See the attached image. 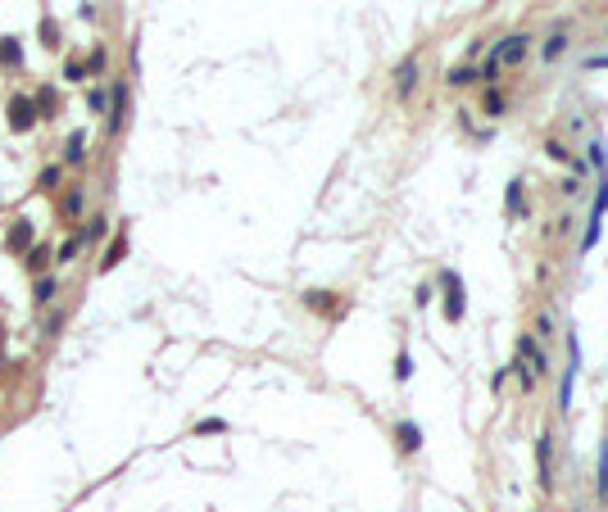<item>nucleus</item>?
<instances>
[{
  "instance_id": "1",
  "label": "nucleus",
  "mask_w": 608,
  "mask_h": 512,
  "mask_svg": "<svg viewBox=\"0 0 608 512\" xmlns=\"http://www.w3.org/2000/svg\"><path fill=\"white\" fill-rule=\"evenodd\" d=\"M463 277H458V272H445V318L450 322H458L463 318Z\"/></svg>"
},
{
  "instance_id": "2",
  "label": "nucleus",
  "mask_w": 608,
  "mask_h": 512,
  "mask_svg": "<svg viewBox=\"0 0 608 512\" xmlns=\"http://www.w3.org/2000/svg\"><path fill=\"white\" fill-rule=\"evenodd\" d=\"M577 372H581V340L572 335V340H567V372H563V408H572V385H577Z\"/></svg>"
},
{
  "instance_id": "3",
  "label": "nucleus",
  "mask_w": 608,
  "mask_h": 512,
  "mask_svg": "<svg viewBox=\"0 0 608 512\" xmlns=\"http://www.w3.org/2000/svg\"><path fill=\"white\" fill-rule=\"evenodd\" d=\"M32 122H36V105H32L28 95H14V100H9V127H14V132H28Z\"/></svg>"
},
{
  "instance_id": "4",
  "label": "nucleus",
  "mask_w": 608,
  "mask_h": 512,
  "mask_svg": "<svg viewBox=\"0 0 608 512\" xmlns=\"http://www.w3.org/2000/svg\"><path fill=\"white\" fill-rule=\"evenodd\" d=\"M490 55L500 59V64H522V59H527V36H504Z\"/></svg>"
},
{
  "instance_id": "5",
  "label": "nucleus",
  "mask_w": 608,
  "mask_h": 512,
  "mask_svg": "<svg viewBox=\"0 0 608 512\" xmlns=\"http://www.w3.org/2000/svg\"><path fill=\"white\" fill-rule=\"evenodd\" d=\"M517 358H527V363H531V372H545V367H550V358L540 354L536 335H522V340H517Z\"/></svg>"
},
{
  "instance_id": "6",
  "label": "nucleus",
  "mask_w": 608,
  "mask_h": 512,
  "mask_svg": "<svg viewBox=\"0 0 608 512\" xmlns=\"http://www.w3.org/2000/svg\"><path fill=\"white\" fill-rule=\"evenodd\" d=\"M550 454H554V435L545 431L540 440H536V458H540V485H545V490L554 485V476H550Z\"/></svg>"
},
{
  "instance_id": "7",
  "label": "nucleus",
  "mask_w": 608,
  "mask_h": 512,
  "mask_svg": "<svg viewBox=\"0 0 608 512\" xmlns=\"http://www.w3.org/2000/svg\"><path fill=\"white\" fill-rule=\"evenodd\" d=\"M395 78H400V82H395V91H400V100H408V95H413V86H418V59H404Z\"/></svg>"
},
{
  "instance_id": "8",
  "label": "nucleus",
  "mask_w": 608,
  "mask_h": 512,
  "mask_svg": "<svg viewBox=\"0 0 608 512\" xmlns=\"http://www.w3.org/2000/svg\"><path fill=\"white\" fill-rule=\"evenodd\" d=\"M395 440H400L404 454H418V449H423V431H418L413 422H400V427H395Z\"/></svg>"
},
{
  "instance_id": "9",
  "label": "nucleus",
  "mask_w": 608,
  "mask_h": 512,
  "mask_svg": "<svg viewBox=\"0 0 608 512\" xmlns=\"http://www.w3.org/2000/svg\"><path fill=\"white\" fill-rule=\"evenodd\" d=\"M28 245H32V222H14V231H9V249L23 254Z\"/></svg>"
},
{
  "instance_id": "10",
  "label": "nucleus",
  "mask_w": 608,
  "mask_h": 512,
  "mask_svg": "<svg viewBox=\"0 0 608 512\" xmlns=\"http://www.w3.org/2000/svg\"><path fill=\"white\" fill-rule=\"evenodd\" d=\"M0 64H5V68H19V64H23L19 41H0Z\"/></svg>"
},
{
  "instance_id": "11",
  "label": "nucleus",
  "mask_w": 608,
  "mask_h": 512,
  "mask_svg": "<svg viewBox=\"0 0 608 512\" xmlns=\"http://www.w3.org/2000/svg\"><path fill=\"white\" fill-rule=\"evenodd\" d=\"M82 145H86L82 132H73L68 141H64V159H68V164H82Z\"/></svg>"
},
{
  "instance_id": "12",
  "label": "nucleus",
  "mask_w": 608,
  "mask_h": 512,
  "mask_svg": "<svg viewBox=\"0 0 608 512\" xmlns=\"http://www.w3.org/2000/svg\"><path fill=\"white\" fill-rule=\"evenodd\" d=\"M123 254H128V241H123V236H118V241H114V245L105 249V258H101V272H109V268H114V263H118Z\"/></svg>"
},
{
  "instance_id": "13",
  "label": "nucleus",
  "mask_w": 608,
  "mask_h": 512,
  "mask_svg": "<svg viewBox=\"0 0 608 512\" xmlns=\"http://www.w3.org/2000/svg\"><path fill=\"white\" fill-rule=\"evenodd\" d=\"M500 68H504V64H500V59H495V55H490V59H486V64H481V68H477V82H486V86H495V82H500Z\"/></svg>"
},
{
  "instance_id": "14",
  "label": "nucleus",
  "mask_w": 608,
  "mask_h": 512,
  "mask_svg": "<svg viewBox=\"0 0 608 512\" xmlns=\"http://www.w3.org/2000/svg\"><path fill=\"white\" fill-rule=\"evenodd\" d=\"M445 82H450V86H468V82H477V73L468 68V64H458V68L445 73Z\"/></svg>"
},
{
  "instance_id": "15",
  "label": "nucleus",
  "mask_w": 608,
  "mask_h": 512,
  "mask_svg": "<svg viewBox=\"0 0 608 512\" xmlns=\"http://www.w3.org/2000/svg\"><path fill=\"white\" fill-rule=\"evenodd\" d=\"M508 214H517V204H522V182H508Z\"/></svg>"
},
{
  "instance_id": "16",
  "label": "nucleus",
  "mask_w": 608,
  "mask_h": 512,
  "mask_svg": "<svg viewBox=\"0 0 608 512\" xmlns=\"http://www.w3.org/2000/svg\"><path fill=\"white\" fill-rule=\"evenodd\" d=\"M563 50H567L563 32H554V36H550V46H545V59H558V55H563Z\"/></svg>"
},
{
  "instance_id": "17",
  "label": "nucleus",
  "mask_w": 608,
  "mask_h": 512,
  "mask_svg": "<svg viewBox=\"0 0 608 512\" xmlns=\"http://www.w3.org/2000/svg\"><path fill=\"white\" fill-rule=\"evenodd\" d=\"M78 249H82L78 236H73V241H64V245H59V263H73V254H78Z\"/></svg>"
},
{
  "instance_id": "18",
  "label": "nucleus",
  "mask_w": 608,
  "mask_h": 512,
  "mask_svg": "<svg viewBox=\"0 0 608 512\" xmlns=\"http://www.w3.org/2000/svg\"><path fill=\"white\" fill-rule=\"evenodd\" d=\"M486 114H504V95L495 91V86L486 91Z\"/></svg>"
},
{
  "instance_id": "19",
  "label": "nucleus",
  "mask_w": 608,
  "mask_h": 512,
  "mask_svg": "<svg viewBox=\"0 0 608 512\" xmlns=\"http://www.w3.org/2000/svg\"><path fill=\"white\" fill-rule=\"evenodd\" d=\"M51 295H55V281H51V277H41V281H36V304H46Z\"/></svg>"
},
{
  "instance_id": "20",
  "label": "nucleus",
  "mask_w": 608,
  "mask_h": 512,
  "mask_svg": "<svg viewBox=\"0 0 608 512\" xmlns=\"http://www.w3.org/2000/svg\"><path fill=\"white\" fill-rule=\"evenodd\" d=\"M64 214L73 218V214H82V191H73L68 199H64Z\"/></svg>"
},
{
  "instance_id": "21",
  "label": "nucleus",
  "mask_w": 608,
  "mask_h": 512,
  "mask_svg": "<svg viewBox=\"0 0 608 512\" xmlns=\"http://www.w3.org/2000/svg\"><path fill=\"white\" fill-rule=\"evenodd\" d=\"M200 435H214V431H227V422H218V417H209V422H200V427H195Z\"/></svg>"
},
{
  "instance_id": "22",
  "label": "nucleus",
  "mask_w": 608,
  "mask_h": 512,
  "mask_svg": "<svg viewBox=\"0 0 608 512\" xmlns=\"http://www.w3.org/2000/svg\"><path fill=\"white\" fill-rule=\"evenodd\" d=\"M55 186H59V168H46L41 172V191H55Z\"/></svg>"
},
{
  "instance_id": "23",
  "label": "nucleus",
  "mask_w": 608,
  "mask_h": 512,
  "mask_svg": "<svg viewBox=\"0 0 608 512\" xmlns=\"http://www.w3.org/2000/svg\"><path fill=\"white\" fill-rule=\"evenodd\" d=\"M408 367H413V363H408V354L395 358V381H408Z\"/></svg>"
},
{
  "instance_id": "24",
  "label": "nucleus",
  "mask_w": 608,
  "mask_h": 512,
  "mask_svg": "<svg viewBox=\"0 0 608 512\" xmlns=\"http://www.w3.org/2000/svg\"><path fill=\"white\" fill-rule=\"evenodd\" d=\"M28 268H32V272L46 268V249H32V254H28Z\"/></svg>"
},
{
  "instance_id": "25",
  "label": "nucleus",
  "mask_w": 608,
  "mask_h": 512,
  "mask_svg": "<svg viewBox=\"0 0 608 512\" xmlns=\"http://www.w3.org/2000/svg\"><path fill=\"white\" fill-rule=\"evenodd\" d=\"M86 236H91V241H96V236H105V218H91V227H86Z\"/></svg>"
}]
</instances>
